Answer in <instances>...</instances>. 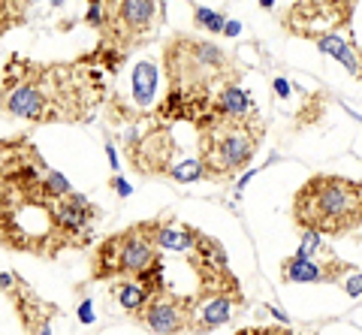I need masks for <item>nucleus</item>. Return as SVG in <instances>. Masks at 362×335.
<instances>
[{
  "label": "nucleus",
  "instance_id": "f257e3e1",
  "mask_svg": "<svg viewBox=\"0 0 362 335\" xmlns=\"http://www.w3.org/2000/svg\"><path fill=\"white\" fill-rule=\"evenodd\" d=\"M106 97L103 70L90 61L37 64L13 54L0 76V109L30 124H82L94 118Z\"/></svg>",
  "mask_w": 362,
  "mask_h": 335
},
{
  "label": "nucleus",
  "instance_id": "f03ea898",
  "mask_svg": "<svg viewBox=\"0 0 362 335\" xmlns=\"http://www.w3.org/2000/svg\"><path fill=\"white\" fill-rule=\"evenodd\" d=\"M293 218L299 230L311 227L323 236L354 230L356 223H362V182H350L341 175L308 178L293 199Z\"/></svg>",
  "mask_w": 362,
  "mask_h": 335
},
{
  "label": "nucleus",
  "instance_id": "7ed1b4c3",
  "mask_svg": "<svg viewBox=\"0 0 362 335\" xmlns=\"http://www.w3.org/2000/svg\"><path fill=\"white\" fill-rule=\"evenodd\" d=\"M199 130V163L202 178L209 182H233L242 172L263 142V124L259 118H223L211 115L197 127Z\"/></svg>",
  "mask_w": 362,
  "mask_h": 335
},
{
  "label": "nucleus",
  "instance_id": "20e7f679",
  "mask_svg": "<svg viewBox=\"0 0 362 335\" xmlns=\"http://www.w3.org/2000/svg\"><path fill=\"white\" fill-rule=\"evenodd\" d=\"M163 73L169 91L214 97L226 82H233V58L214 42L199 37H173L163 46Z\"/></svg>",
  "mask_w": 362,
  "mask_h": 335
},
{
  "label": "nucleus",
  "instance_id": "39448f33",
  "mask_svg": "<svg viewBox=\"0 0 362 335\" xmlns=\"http://www.w3.org/2000/svg\"><path fill=\"white\" fill-rule=\"evenodd\" d=\"M163 218L139 221L127 230L106 236L90 254V278L94 281H115V278H139L142 272L154 269L160 260V233Z\"/></svg>",
  "mask_w": 362,
  "mask_h": 335
},
{
  "label": "nucleus",
  "instance_id": "423d86ee",
  "mask_svg": "<svg viewBox=\"0 0 362 335\" xmlns=\"http://www.w3.org/2000/svg\"><path fill=\"white\" fill-rule=\"evenodd\" d=\"M163 25L160 0H106V18L100 28V46L130 52L154 40Z\"/></svg>",
  "mask_w": 362,
  "mask_h": 335
},
{
  "label": "nucleus",
  "instance_id": "0eeeda50",
  "mask_svg": "<svg viewBox=\"0 0 362 335\" xmlns=\"http://www.w3.org/2000/svg\"><path fill=\"white\" fill-rule=\"evenodd\" d=\"M49 218L66 248H85L90 242V230H94V223L100 218V208L85 194L70 191L49 206Z\"/></svg>",
  "mask_w": 362,
  "mask_h": 335
},
{
  "label": "nucleus",
  "instance_id": "6e6552de",
  "mask_svg": "<svg viewBox=\"0 0 362 335\" xmlns=\"http://www.w3.org/2000/svg\"><path fill=\"white\" fill-rule=\"evenodd\" d=\"M175 158V139L169 124H154L145 136H127V160L139 170L142 175H169Z\"/></svg>",
  "mask_w": 362,
  "mask_h": 335
},
{
  "label": "nucleus",
  "instance_id": "1a4fd4ad",
  "mask_svg": "<svg viewBox=\"0 0 362 335\" xmlns=\"http://www.w3.org/2000/svg\"><path fill=\"white\" fill-rule=\"evenodd\" d=\"M136 320L151 332H190V296H178L169 287H163L148 299V305L142 308V315Z\"/></svg>",
  "mask_w": 362,
  "mask_h": 335
},
{
  "label": "nucleus",
  "instance_id": "9d476101",
  "mask_svg": "<svg viewBox=\"0 0 362 335\" xmlns=\"http://www.w3.org/2000/svg\"><path fill=\"white\" fill-rule=\"evenodd\" d=\"M235 305H242V296L223 290H197L190 296V332H211L230 323Z\"/></svg>",
  "mask_w": 362,
  "mask_h": 335
},
{
  "label": "nucleus",
  "instance_id": "9b49d317",
  "mask_svg": "<svg viewBox=\"0 0 362 335\" xmlns=\"http://www.w3.org/2000/svg\"><path fill=\"white\" fill-rule=\"evenodd\" d=\"M9 299L16 302L21 327H25L28 332H52V320L58 317V308L49 305L45 299H40L25 281H21V278L16 281V287L9 290Z\"/></svg>",
  "mask_w": 362,
  "mask_h": 335
},
{
  "label": "nucleus",
  "instance_id": "f8f14e48",
  "mask_svg": "<svg viewBox=\"0 0 362 335\" xmlns=\"http://www.w3.org/2000/svg\"><path fill=\"white\" fill-rule=\"evenodd\" d=\"M347 266H323L317 263L314 257H302V254H293L290 260H284L281 266V275H284V281H293V284H317V281H338V275H341Z\"/></svg>",
  "mask_w": 362,
  "mask_h": 335
},
{
  "label": "nucleus",
  "instance_id": "ddd939ff",
  "mask_svg": "<svg viewBox=\"0 0 362 335\" xmlns=\"http://www.w3.org/2000/svg\"><path fill=\"white\" fill-rule=\"evenodd\" d=\"M109 284H112V293H115L118 305L124 308V315H130V317H139L142 308L148 305V299L157 293L142 278H115V281H109Z\"/></svg>",
  "mask_w": 362,
  "mask_h": 335
},
{
  "label": "nucleus",
  "instance_id": "4468645a",
  "mask_svg": "<svg viewBox=\"0 0 362 335\" xmlns=\"http://www.w3.org/2000/svg\"><path fill=\"white\" fill-rule=\"evenodd\" d=\"M214 115H223V118H251V115H257V109H254L251 94H247L242 85L226 82L221 91L214 94Z\"/></svg>",
  "mask_w": 362,
  "mask_h": 335
},
{
  "label": "nucleus",
  "instance_id": "2eb2a0df",
  "mask_svg": "<svg viewBox=\"0 0 362 335\" xmlns=\"http://www.w3.org/2000/svg\"><path fill=\"white\" fill-rule=\"evenodd\" d=\"M317 49H320L323 54H329V58H335L350 76H359L362 73L356 49L350 46L344 37H338V33H320V37H317Z\"/></svg>",
  "mask_w": 362,
  "mask_h": 335
},
{
  "label": "nucleus",
  "instance_id": "dca6fc26",
  "mask_svg": "<svg viewBox=\"0 0 362 335\" xmlns=\"http://www.w3.org/2000/svg\"><path fill=\"white\" fill-rule=\"evenodd\" d=\"M157 91V64L139 61L133 66V103L136 109H148Z\"/></svg>",
  "mask_w": 362,
  "mask_h": 335
},
{
  "label": "nucleus",
  "instance_id": "f3484780",
  "mask_svg": "<svg viewBox=\"0 0 362 335\" xmlns=\"http://www.w3.org/2000/svg\"><path fill=\"white\" fill-rule=\"evenodd\" d=\"M197 233L194 227H187V223H175V221H166L160 223V233H157V242H160V248H169V251H190L197 242Z\"/></svg>",
  "mask_w": 362,
  "mask_h": 335
},
{
  "label": "nucleus",
  "instance_id": "a211bd4d",
  "mask_svg": "<svg viewBox=\"0 0 362 335\" xmlns=\"http://www.w3.org/2000/svg\"><path fill=\"white\" fill-rule=\"evenodd\" d=\"M30 0H0V37L28 21Z\"/></svg>",
  "mask_w": 362,
  "mask_h": 335
},
{
  "label": "nucleus",
  "instance_id": "6ab92c4d",
  "mask_svg": "<svg viewBox=\"0 0 362 335\" xmlns=\"http://www.w3.org/2000/svg\"><path fill=\"white\" fill-rule=\"evenodd\" d=\"M194 25L209 30V33H223L226 28V18L221 13H214V9H206V6H194Z\"/></svg>",
  "mask_w": 362,
  "mask_h": 335
},
{
  "label": "nucleus",
  "instance_id": "aec40b11",
  "mask_svg": "<svg viewBox=\"0 0 362 335\" xmlns=\"http://www.w3.org/2000/svg\"><path fill=\"white\" fill-rule=\"evenodd\" d=\"M169 175H173L175 182H181V184L199 182V178H202V163H199V158H197V160H181V163H173V170H169Z\"/></svg>",
  "mask_w": 362,
  "mask_h": 335
},
{
  "label": "nucleus",
  "instance_id": "412c9836",
  "mask_svg": "<svg viewBox=\"0 0 362 335\" xmlns=\"http://www.w3.org/2000/svg\"><path fill=\"white\" fill-rule=\"evenodd\" d=\"M42 187H45V194H49V199H61V196H66L73 191L70 187V182L61 175V172H54V170H49L45 172V178H42Z\"/></svg>",
  "mask_w": 362,
  "mask_h": 335
},
{
  "label": "nucleus",
  "instance_id": "4be33fe9",
  "mask_svg": "<svg viewBox=\"0 0 362 335\" xmlns=\"http://www.w3.org/2000/svg\"><path fill=\"white\" fill-rule=\"evenodd\" d=\"M320 248H323V233H320V230H311V227H302V245L296 248V254L314 257Z\"/></svg>",
  "mask_w": 362,
  "mask_h": 335
},
{
  "label": "nucleus",
  "instance_id": "5701e85b",
  "mask_svg": "<svg viewBox=\"0 0 362 335\" xmlns=\"http://www.w3.org/2000/svg\"><path fill=\"white\" fill-rule=\"evenodd\" d=\"M103 18H106V0H88V9H85V25L100 30L103 28Z\"/></svg>",
  "mask_w": 362,
  "mask_h": 335
},
{
  "label": "nucleus",
  "instance_id": "b1692460",
  "mask_svg": "<svg viewBox=\"0 0 362 335\" xmlns=\"http://www.w3.org/2000/svg\"><path fill=\"white\" fill-rule=\"evenodd\" d=\"M341 284H344V293L350 299H359L362 296V272H347Z\"/></svg>",
  "mask_w": 362,
  "mask_h": 335
},
{
  "label": "nucleus",
  "instance_id": "393cba45",
  "mask_svg": "<svg viewBox=\"0 0 362 335\" xmlns=\"http://www.w3.org/2000/svg\"><path fill=\"white\" fill-rule=\"evenodd\" d=\"M272 88H275V94H278L281 100H287V97H290V82L284 79V76H275V82H272Z\"/></svg>",
  "mask_w": 362,
  "mask_h": 335
},
{
  "label": "nucleus",
  "instance_id": "a878e982",
  "mask_svg": "<svg viewBox=\"0 0 362 335\" xmlns=\"http://www.w3.org/2000/svg\"><path fill=\"white\" fill-rule=\"evenodd\" d=\"M112 187H115V191H118V196H130L133 194V187L127 184V182H124V178L121 175H112V182H109Z\"/></svg>",
  "mask_w": 362,
  "mask_h": 335
},
{
  "label": "nucleus",
  "instance_id": "bb28decb",
  "mask_svg": "<svg viewBox=\"0 0 362 335\" xmlns=\"http://www.w3.org/2000/svg\"><path fill=\"white\" fill-rule=\"evenodd\" d=\"M78 320H82V323L94 320V302H90V299H85V302L78 305Z\"/></svg>",
  "mask_w": 362,
  "mask_h": 335
},
{
  "label": "nucleus",
  "instance_id": "cd10ccee",
  "mask_svg": "<svg viewBox=\"0 0 362 335\" xmlns=\"http://www.w3.org/2000/svg\"><path fill=\"white\" fill-rule=\"evenodd\" d=\"M223 33H226V37H239V33H242V21L230 18V21H226V28H223Z\"/></svg>",
  "mask_w": 362,
  "mask_h": 335
},
{
  "label": "nucleus",
  "instance_id": "c85d7f7f",
  "mask_svg": "<svg viewBox=\"0 0 362 335\" xmlns=\"http://www.w3.org/2000/svg\"><path fill=\"white\" fill-rule=\"evenodd\" d=\"M269 315H272V317H278L281 323H287V320H290V317L284 315V311H281V308H275V305H269Z\"/></svg>",
  "mask_w": 362,
  "mask_h": 335
},
{
  "label": "nucleus",
  "instance_id": "c756f323",
  "mask_svg": "<svg viewBox=\"0 0 362 335\" xmlns=\"http://www.w3.org/2000/svg\"><path fill=\"white\" fill-rule=\"evenodd\" d=\"M106 154H109V163H112V170H118V158H115V148H112V145H106Z\"/></svg>",
  "mask_w": 362,
  "mask_h": 335
},
{
  "label": "nucleus",
  "instance_id": "7c9ffc66",
  "mask_svg": "<svg viewBox=\"0 0 362 335\" xmlns=\"http://www.w3.org/2000/svg\"><path fill=\"white\" fill-rule=\"evenodd\" d=\"M259 6H263V9H272V6H275V0H259Z\"/></svg>",
  "mask_w": 362,
  "mask_h": 335
},
{
  "label": "nucleus",
  "instance_id": "2f4dec72",
  "mask_svg": "<svg viewBox=\"0 0 362 335\" xmlns=\"http://www.w3.org/2000/svg\"><path fill=\"white\" fill-rule=\"evenodd\" d=\"M64 4V0H52V6H61Z\"/></svg>",
  "mask_w": 362,
  "mask_h": 335
}]
</instances>
